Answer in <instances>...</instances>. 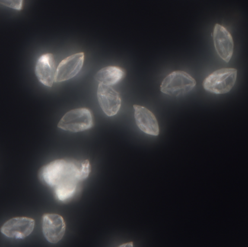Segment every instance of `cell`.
<instances>
[{
  "label": "cell",
  "mask_w": 248,
  "mask_h": 247,
  "mask_svg": "<svg viewBox=\"0 0 248 247\" xmlns=\"http://www.w3.org/2000/svg\"><path fill=\"white\" fill-rule=\"evenodd\" d=\"M90 172L88 160H56L41 169L39 178L53 189L57 200L65 202L74 197L78 184L88 178Z\"/></svg>",
  "instance_id": "1"
},
{
  "label": "cell",
  "mask_w": 248,
  "mask_h": 247,
  "mask_svg": "<svg viewBox=\"0 0 248 247\" xmlns=\"http://www.w3.org/2000/svg\"><path fill=\"white\" fill-rule=\"evenodd\" d=\"M237 78V71L235 68H221L205 78L203 87L213 94H227L232 89Z\"/></svg>",
  "instance_id": "2"
},
{
  "label": "cell",
  "mask_w": 248,
  "mask_h": 247,
  "mask_svg": "<svg viewBox=\"0 0 248 247\" xmlns=\"http://www.w3.org/2000/svg\"><path fill=\"white\" fill-rule=\"evenodd\" d=\"M196 86V81L185 71H173L165 78L160 85L163 94L179 97L190 92Z\"/></svg>",
  "instance_id": "3"
},
{
  "label": "cell",
  "mask_w": 248,
  "mask_h": 247,
  "mask_svg": "<svg viewBox=\"0 0 248 247\" xmlns=\"http://www.w3.org/2000/svg\"><path fill=\"white\" fill-rule=\"evenodd\" d=\"M93 125L91 111L87 108H78L65 113L58 123V127L66 131L78 133L89 130Z\"/></svg>",
  "instance_id": "4"
},
{
  "label": "cell",
  "mask_w": 248,
  "mask_h": 247,
  "mask_svg": "<svg viewBox=\"0 0 248 247\" xmlns=\"http://www.w3.org/2000/svg\"><path fill=\"white\" fill-rule=\"evenodd\" d=\"M213 38L214 46L218 56L224 62H230L234 52V41L230 32L224 26L216 24Z\"/></svg>",
  "instance_id": "5"
},
{
  "label": "cell",
  "mask_w": 248,
  "mask_h": 247,
  "mask_svg": "<svg viewBox=\"0 0 248 247\" xmlns=\"http://www.w3.org/2000/svg\"><path fill=\"white\" fill-rule=\"evenodd\" d=\"M34 226V220L30 218H14L3 225L1 232L11 239H25L33 232Z\"/></svg>",
  "instance_id": "6"
},
{
  "label": "cell",
  "mask_w": 248,
  "mask_h": 247,
  "mask_svg": "<svg viewBox=\"0 0 248 247\" xmlns=\"http://www.w3.org/2000/svg\"><path fill=\"white\" fill-rule=\"evenodd\" d=\"M97 99L102 110L108 117L116 116L120 110L122 99L119 93L110 86L99 84Z\"/></svg>",
  "instance_id": "7"
},
{
  "label": "cell",
  "mask_w": 248,
  "mask_h": 247,
  "mask_svg": "<svg viewBox=\"0 0 248 247\" xmlns=\"http://www.w3.org/2000/svg\"><path fill=\"white\" fill-rule=\"evenodd\" d=\"M66 229L65 220L58 214H45L42 218V231L49 243L56 244L63 238Z\"/></svg>",
  "instance_id": "8"
},
{
  "label": "cell",
  "mask_w": 248,
  "mask_h": 247,
  "mask_svg": "<svg viewBox=\"0 0 248 247\" xmlns=\"http://www.w3.org/2000/svg\"><path fill=\"white\" fill-rule=\"evenodd\" d=\"M84 53L79 52L65 58L57 68L55 82H63L77 76L82 69Z\"/></svg>",
  "instance_id": "9"
},
{
  "label": "cell",
  "mask_w": 248,
  "mask_h": 247,
  "mask_svg": "<svg viewBox=\"0 0 248 247\" xmlns=\"http://www.w3.org/2000/svg\"><path fill=\"white\" fill-rule=\"evenodd\" d=\"M57 68L55 58L50 53L42 55L38 59L35 73L39 82L48 87H52L55 82Z\"/></svg>",
  "instance_id": "10"
},
{
  "label": "cell",
  "mask_w": 248,
  "mask_h": 247,
  "mask_svg": "<svg viewBox=\"0 0 248 247\" xmlns=\"http://www.w3.org/2000/svg\"><path fill=\"white\" fill-rule=\"evenodd\" d=\"M134 118L139 129L146 134L158 136L160 129L155 115L142 106L134 105Z\"/></svg>",
  "instance_id": "11"
},
{
  "label": "cell",
  "mask_w": 248,
  "mask_h": 247,
  "mask_svg": "<svg viewBox=\"0 0 248 247\" xmlns=\"http://www.w3.org/2000/svg\"><path fill=\"white\" fill-rule=\"evenodd\" d=\"M125 75V71L118 66H108L102 68L95 75L96 81L106 86L118 84Z\"/></svg>",
  "instance_id": "12"
},
{
  "label": "cell",
  "mask_w": 248,
  "mask_h": 247,
  "mask_svg": "<svg viewBox=\"0 0 248 247\" xmlns=\"http://www.w3.org/2000/svg\"><path fill=\"white\" fill-rule=\"evenodd\" d=\"M0 4L16 10H21L23 0H0Z\"/></svg>",
  "instance_id": "13"
}]
</instances>
